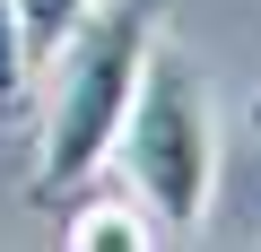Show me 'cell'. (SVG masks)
I'll use <instances>...</instances> for the list:
<instances>
[{"instance_id": "1", "label": "cell", "mask_w": 261, "mask_h": 252, "mask_svg": "<svg viewBox=\"0 0 261 252\" xmlns=\"http://www.w3.org/2000/svg\"><path fill=\"white\" fill-rule=\"evenodd\" d=\"M157 0H113V9H87L79 35L44 61L53 70V104H44V191L96 174L130 122V96H140V70L157 52Z\"/></svg>"}, {"instance_id": "2", "label": "cell", "mask_w": 261, "mask_h": 252, "mask_svg": "<svg viewBox=\"0 0 261 252\" xmlns=\"http://www.w3.org/2000/svg\"><path fill=\"white\" fill-rule=\"evenodd\" d=\"M113 157H122V183L140 191V209L157 217V235H200V217L218 200V113L166 35L140 70V96H130Z\"/></svg>"}, {"instance_id": "3", "label": "cell", "mask_w": 261, "mask_h": 252, "mask_svg": "<svg viewBox=\"0 0 261 252\" xmlns=\"http://www.w3.org/2000/svg\"><path fill=\"white\" fill-rule=\"evenodd\" d=\"M61 243H70V252H148V243H166V235H157V217L140 209V191L122 183V191H105V200L70 209Z\"/></svg>"}, {"instance_id": "4", "label": "cell", "mask_w": 261, "mask_h": 252, "mask_svg": "<svg viewBox=\"0 0 261 252\" xmlns=\"http://www.w3.org/2000/svg\"><path fill=\"white\" fill-rule=\"evenodd\" d=\"M35 104V52H27V18H18V0H0V131L9 122H27Z\"/></svg>"}, {"instance_id": "5", "label": "cell", "mask_w": 261, "mask_h": 252, "mask_svg": "<svg viewBox=\"0 0 261 252\" xmlns=\"http://www.w3.org/2000/svg\"><path fill=\"white\" fill-rule=\"evenodd\" d=\"M96 9V0H18V18H27V52L35 61H53L70 35H79V18Z\"/></svg>"}]
</instances>
